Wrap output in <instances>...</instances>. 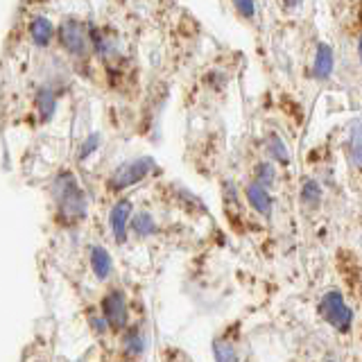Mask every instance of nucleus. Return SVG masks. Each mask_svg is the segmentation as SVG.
Segmentation results:
<instances>
[{
    "label": "nucleus",
    "mask_w": 362,
    "mask_h": 362,
    "mask_svg": "<svg viewBox=\"0 0 362 362\" xmlns=\"http://www.w3.org/2000/svg\"><path fill=\"white\" fill-rule=\"evenodd\" d=\"M256 181L260 186L269 188L272 184H274V168H272L269 163H258L256 168Z\"/></svg>",
    "instance_id": "nucleus-18"
},
{
    "label": "nucleus",
    "mask_w": 362,
    "mask_h": 362,
    "mask_svg": "<svg viewBox=\"0 0 362 362\" xmlns=\"http://www.w3.org/2000/svg\"><path fill=\"white\" fill-rule=\"evenodd\" d=\"M90 269H93L95 279H100V281H107L111 276L113 258H111V254L102 245L90 247Z\"/></svg>",
    "instance_id": "nucleus-7"
},
{
    "label": "nucleus",
    "mask_w": 362,
    "mask_h": 362,
    "mask_svg": "<svg viewBox=\"0 0 362 362\" xmlns=\"http://www.w3.org/2000/svg\"><path fill=\"white\" fill-rule=\"evenodd\" d=\"M90 326H93V331H95L98 335H105L107 331H111L109 324H107V320H105L102 315H90Z\"/></svg>",
    "instance_id": "nucleus-20"
},
{
    "label": "nucleus",
    "mask_w": 362,
    "mask_h": 362,
    "mask_svg": "<svg viewBox=\"0 0 362 362\" xmlns=\"http://www.w3.org/2000/svg\"><path fill=\"white\" fill-rule=\"evenodd\" d=\"M235 3V7H238V11L245 16V18H252L254 16V11H256V7H254V0H233Z\"/></svg>",
    "instance_id": "nucleus-21"
},
{
    "label": "nucleus",
    "mask_w": 362,
    "mask_h": 362,
    "mask_svg": "<svg viewBox=\"0 0 362 362\" xmlns=\"http://www.w3.org/2000/svg\"><path fill=\"white\" fill-rule=\"evenodd\" d=\"M129 224H132L134 235H139V238H150V235L156 233V222H154V218L147 211H141V213L132 215Z\"/></svg>",
    "instance_id": "nucleus-10"
},
{
    "label": "nucleus",
    "mask_w": 362,
    "mask_h": 362,
    "mask_svg": "<svg viewBox=\"0 0 362 362\" xmlns=\"http://www.w3.org/2000/svg\"><path fill=\"white\" fill-rule=\"evenodd\" d=\"M37 109H39V118L43 122H48L54 116V109H57V98L50 88H41L37 93Z\"/></svg>",
    "instance_id": "nucleus-12"
},
{
    "label": "nucleus",
    "mask_w": 362,
    "mask_h": 362,
    "mask_svg": "<svg viewBox=\"0 0 362 362\" xmlns=\"http://www.w3.org/2000/svg\"><path fill=\"white\" fill-rule=\"evenodd\" d=\"M102 317L107 320L111 331H122L129 324V305L122 290H111L102 299Z\"/></svg>",
    "instance_id": "nucleus-4"
},
{
    "label": "nucleus",
    "mask_w": 362,
    "mask_h": 362,
    "mask_svg": "<svg viewBox=\"0 0 362 362\" xmlns=\"http://www.w3.org/2000/svg\"><path fill=\"white\" fill-rule=\"evenodd\" d=\"M54 197H57V209H59V215L64 222H77L86 215L88 202L84 190L79 188V184L75 181L73 175H59L54 181Z\"/></svg>",
    "instance_id": "nucleus-1"
},
{
    "label": "nucleus",
    "mask_w": 362,
    "mask_h": 362,
    "mask_svg": "<svg viewBox=\"0 0 362 362\" xmlns=\"http://www.w3.org/2000/svg\"><path fill=\"white\" fill-rule=\"evenodd\" d=\"M267 147H269V154L276 158L279 163H288L290 161V154H288V147L283 143L276 134H272L267 139Z\"/></svg>",
    "instance_id": "nucleus-16"
},
{
    "label": "nucleus",
    "mask_w": 362,
    "mask_h": 362,
    "mask_svg": "<svg viewBox=\"0 0 362 362\" xmlns=\"http://www.w3.org/2000/svg\"><path fill=\"white\" fill-rule=\"evenodd\" d=\"M328 362H335V360H328Z\"/></svg>",
    "instance_id": "nucleus-24"
},
{
    "label": "nucleus",
    "mask_w": 362,
    "mask_h": 362,
    "mask_svg": "<svg viewBox=\"0 0 362 362\" xmlns=\"http://www.w3.org/2000/svg\"><path fill=\"white\" fill-rule=\"evenodd\" d=\"M247 199L260 215H269L272 213V195L267 192L265 186L258 184V181H254V184L247 186Z\"/></svg>",
    "instance_id": "nucleus-8"
},
{
    "label": "nucleus",
    "mask_w": 362,
    "mask_h": 362,
    "mask_svg": "<svg viewBox=\"0 0 362 362\" xmlns=\"http://www.w3.org/2000/svg\"><path fill=\"white\" fill-rule=\"evenodd\" d=\"M152 170H154V158H150V156L134 158V161H127L113 170V175L109 177V188L111 190L132 188L139 184V181H143Z\"/></svg>",
    "instance_id": "nucleus-2"
},
{
    "label": "nucleus",
    "mask_w": 362,
    "mask_h": 362,
    "mask_svg": "<svg viewBox=\"0 0 362 362\" xmlns=\"http://www.w3.org/2000/svg\"><path fill=\"white\" fill-rule=\"evenodd\" d=\"M358 52H360V59H362V37H360V41H358Z\"/></svg>",
    "instance_id": "nucleus-22"
},
{
    "label": "nucleus",
    "mask_w": 362,
    "mask_h": 362,
    "mask_svg": "<svg viewBox=\"0 0 362 362\" xmlns=\"http://www.w3.org/2000/svg\"><path fill=\"white\" fill-rule=\"evenodd\" d=\"M331 73H333V50L326 43H322L315 54V75L320 79H326Z\"/></svg>",
    "instance_id": "nucleus-11"
},
{
    "label": "nucleus",
    "mask_w": 362,
    "mask_h": 362,
    "mask_svg": "<svg viewBox=\"0 0 362 362\" xmlns=\"http://www.w3.org/2000/svg\"><path fill=\"white\" fill-rule=\"evenodd\" d=\"M98 143H100V136L98 134H90L88 139H86V143L82 145V152H79V158H88L90 154H93L95 150H98Z\"/></svg>",
    "instance_id": "nucleus-19"
},
{
    "label": "nucleus",
    "mask_w": 362,
    "mask_h": 362,
    "mask_svg": "<svg viewBox=\"0 0 362 362\" xmlns=\"http://www.w3.org/2000/svg\"><path fill=\"white\" fill-rule=\"evenodd\" d=\"M122 346H124V354H127L129 358H136V356L145 354L147 342H145V335H143V331H141L139 326H134V328H129L127 333H124Z\"/></svg>",
    "instance_id": "nucleus-9"
},
{
    "label": "nucleus",
    "mask_w": 362,
    "mask_h": 362,
    "mask_svg": "<svg viewBox=\"0 0 362 362\" xmlns=\"http://www.w3.org/2000/svg\"><path fill=\"white\" fill-rule=\"evenodd\" d=\"M62 45L73 54H82L86 50V28L77 21H66L59 28Z\"/></svg>",
    "instance_id": "nucleus-6"
},
{
    "label": "nucleus",
    "mask_w": 362,
    "mask_h": 362,
    "mask_svg": "<svg viewBox=\"0 0 362 362\" xmlns=\"http://www.w3.org/2000/svg\"><path fill=\"white\" fill-rule=\"evenodd\" d=\"M213 358L215 362H238V354L235 349L229 344V339H213Z\"/></svg>",
    "instance_id": "nucleus-14"
},
{
    "label": "nucleus",
    "mask_w": 362,
    "mask_h": 362,
    "mask_svg": "<svg viewBox=\"0 0 362 362\" xmlns=\"http://www.w3.org/2000/svg\"><path fill=\"white\" fill-rule=\"evenodd\" d=\"M129 220H132V202L120 199L113 204L109 211V229H111V235L116 238V243H120V245L127 240Z\"/></svg>",
    "instance_id": "nucleus-5"
},
{
    "label": "nucleus",
    "mask_w": 362,
    "mask_h": 362,
    "mask_svg": "<svg viewBox=\"0 0 362 362\" xmlns=\"http://www.w3.org/2000/svg\"><path fill=\"white\" fill-rule=\"evenodd\" d=\"M301 199L308 204V206H315V204L322 199V188H320V184H317V181H313V179L305 181V184L301 186Z\"/></svg>",
    "instance_id": "nucleus-17"
},
{
    "label": "nucleus",
    "mask_w": 362,
    "mask_h": 362,
    "mask_svg": "<svg viewBox=\"0 0 362 362\" xmlns=\"http://www.w3.org/2000/svg\"><path fill=\"white\" fill-rule=\"evenodd\" d=\"M75 362H86V360H82V358H79V360H75Z\"/></svg>",
    "instance_id": "nucleus-23"
},
{
    "label": "nucleus",
    "mask_w": 362,
    "mask_h": 362,
    "mask_svg": "<svg viewBox=\"0 0 362 362\" xmlns=\"http://www.w3.org/2000/svg\"><path fill=\"white\" fill-rule=\"evenodd\" d=\"M349 147H351V158H354L356 168L362 170V124H356L354 132H351Z\"/></svg>",
    "instance_id": "nucleus-15"
},
{
    "label": "nucleus",
    "mask_w": 362,
    "mask_h": 362,
    "mask_svg": "<svg viewBox=\"0 0 362 362\" xmlns=\"http://www.w3.org/2000/svg\"><path fill=\"white\" fill-rule=\"evenodd\" d=\"M30 34L39 45H48L50 39H52V34H54V28H52V23L48 18H34L32 25H30Z\"/></svg>",
    "instance_id": "nucleus-13"
},
{
    "label": "nucleus",
    "mask_w": 362,
    "mask_h": 362,
    "mask_svg": "<svg viewBox=\"0 0 362 362\" xmlns=\"http://www.w3.org/2000/svg\"><path fill=\"white\" fill-rule=\"evenodd\" d=\"M320 315L331 326H335L337 331H349L351 322H354V310L344 303L342 292H337V290H328L322 297Z\"/></svg>",
    "instance_id": "nucleus-3"
}]
</instances>
